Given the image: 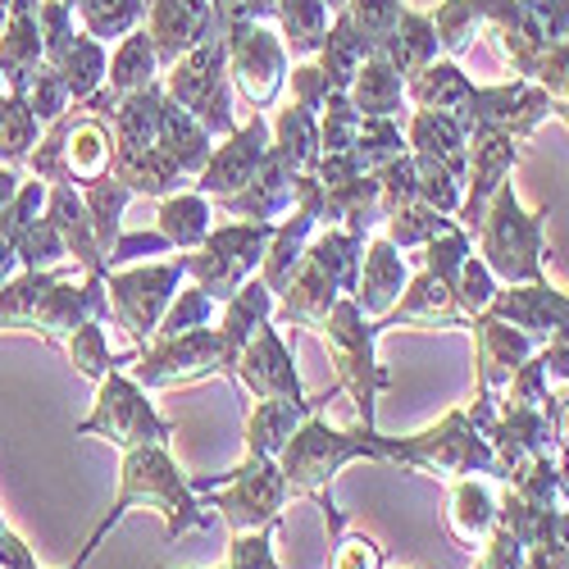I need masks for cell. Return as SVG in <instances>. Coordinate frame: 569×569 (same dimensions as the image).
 <instances>
[{
  "instance_id": "cell-1",
  "label": "cell",
  "mask_w": 569,
  "mask_h": 569,
  "mask_svg": "<svg viewBox=\"0 0 569 569\" xmlns=\"http://www.w3.org/2000/svg\"><path fill=\"white\" fill-rule=\"evenodd\" d=\"M87 319L97 323L110 319L106 273L56 264V269H23L0 288V333H37L60 347Z\"/></svg>"
},
{
  "instance_id": "cell-2",
  "label": "cell",
  "mask_w": 569,
  "mask_h": 569,
  "mask_svg": "<svg viewBox=\"0 0 569 569\" xmlns=\"http://www.w3.org/2000/svg\"><path fill=\"white\" fill-rule=\"evenodd\" d=\"M132 506H151V510H160V515H164V529H169V542H178L182 533H192V529H210V525H214V515L197 501L192 483H187V479H182V469L173 465L169 447H164V442H147V447L123 451L119 492H114L110 510L101 515V525L91 529L87 547L73 556L69 569H82L91 556H97V547L106 542V533L119 525V519H123Z\"/></svg>"
},
{
  "instance_id": "cell-3",
  "label": "cell",
  "mask_w": 569,
  "mask_h": 569,
  "mask_svg": "<svg viewBox=\"0 0 569 569\" xmlns=\"http://www.w3.org/2000/svg\"><path fill=\"white\" fill-rule=\"evenodd\" d=\"M360 456L383 460V433H373V429L342 433L315 410L301 419V429L288 438V447L278 451V469H282V479H288L292 497H319L342 473V465H351Z\"/></svg>"
},
{
  "instance_id": "cell-4",
  "label": "cell",
  "mask_w": 569,
  "mask_h": 569,
  "mask_svg": "<svg viewBox=\"0 0 569 569\" xmlns=\"http://www.w3.org/2000/svg\"><path fill=\"white\" fill-rule=\"evenodd\" d=\"M114 164V132L106 114H91L87 106H69L56 123H46V137L28 156L32 178L41 182H69L87 187L106 178Z\"/></svg>"
},
{
  "instance_id": "cell-5",
  "label": "cell",
  "mask_w": 569,
  "mask_h": 569,
  "mask_svg": "<svg viewBox=\"0 0 569 569\" xmlns=\"http://www.w3.org/2000/svg\"><path fill=\"white\" fill-rule=\"evenodd\" d=\"M542 223H547V210H525L515 197L510 178L497 187V197L488 201L483 210V223H479V260L497 273V282L515 288V282H538L547 278L542 273Z\"/></svg>"
},
{
  "instance_id": "cell-6",
  "label": "cell",
  "mask_w": 569,
  "mask_h": 569,
  "mask_svg": "<svg viewBox=\"0 0 569 569\" xmlns=\"http://www.w3.org/2000/svg\"><path fill=\"white\" fill-rule=\"evenodd\" d=\"M383 460L438 473V479H469V473H492L497 479V456L492 442L469 410H447L433 429L415 438H383Z\"/></svg>"
},
{
  "instance_id": "cell-7",
  "label": "cell",
  "mask_w": 569,
  "mask_h": 569,
  "mask_svg": "<svg viewBox=\"0 0 569 569\" xmlns=\"http://www.w3.org/2000/svg\"><path fill=\"white\" fill-rule=\"evenodd\" d=\"M273 228H278V223H269V219H232V223L210 228L206 242H201L197 251L182 256V260H187V273L197 278V288H201L214 306H223L247 278L260 273L264 251H269V242H273Z\"/></svg>"
},
{
  "instance_id": "cell-8",
  "label": "cell",
  "mask_w": 569,
  "mask_h": 569,
  "mask_svg": "<svg viewBox=\"0 0 569 569\" xmlns=\"http://www.w3.org/2000/svg\"><path fill=\"white\" fill-rule=\"evenodd\" d=\"M192 492H214L206 510H219V519L232 533H251L264 525H278L282 506H288V479L273 456H247L237 469L219 473V479H187Z\"/></svg>"
},
{
  "instance_id": "cell-9",
  "label": "cell",
  "mask_w": 569,
  "mask_h": 569,
  "mask_svg": "<svg viewBox=\"0 0 569 569\" xmlns=\"http://www.w3.org/2000/svg\"><path fill=\"white\" fill-rule=\"evenodd\" d=\"M319 333L328 342V356H333V365H338V388H347L356 397V410L365 419V429H373V397L392 383L388 369L373 360L378 323L365 319L356 297H342L333 310H328V319L319 323Z\"/></svg>"
},
{
  "instance_id": "cell-10",
  "label": "cell",
  "mask_w": 569,
  "mask_h": 569,
  "mask_svg": "<svg viewBox=\"0 0 569 569\" xmlns=\"http://www.w3.org/2000/svg\"><path fill=\"white\" fill-rule=\"evenodd\" d=\"M78 438H106L119 451L147 447V442H164L173 438V423L147 401V388L137 383L128 369H114L97 383V406H91L87 419L73 423Z\"/></svg>"
},
{
  "instance_id": "cell-11",
  "label": "cell",
  "mask_w": 569,
  "mask_h": 569,
  "mask_svg": "<svg viewBox=\"0 0 569 569\" xmlns=\"http://www.w3.org/2000/svg\"><path fill=\"white\" fill-rule=\"evenodd\" d=\"M187 278V260H160V264H137V269H106V297H110V319L123 328V338L132 342V351H141L169 310V301L178 297Z\"/></svg>"
},
{
  "instance_id": "cell-12",
  "label": "cell",
  "mask_w": 569,
  "mask_h": 569,
  "mask_svg": "<svg viewBox=\"0 0 569 569\" xmlns=\"http://www.w3.org/2000/svg\"><path fill=\"white\" fill-rule=\"evenodd\" d=\"M128 373L141 388H178V383H201L214 373H237V351L223 342L219 328H192L178 338H151L128 365Z\"/></svg>"
},
{
  "instance_id": "cell-13",
  "label": "cell",
  "mask_w": 569,
  "mask_h": 569,
  "mask_svg": "<svg viewBox=\"0 0 569 569\" xmlns=\"http://www.w3.org/2000/svg\"><path fill=\"white\" fill-rule=\"evenodd\" d=\"M164 91L182 106L192 110L206 132L219 141L228 132H237V119H232V91H228V51H223V32L197 41L187 56H178L169 69H164Z\"/></svg>"
},
{
  "instance_id": "cell-14",
  "label": "cell",
  "mask_w": 569,
  "mask_h": 569,
  "mask_svg": "<svg viewBox=\"0 0 569 569\" xmlns=\"http://www.w3.org/2000/svg\"><path fill=\"white\" fill-rule=\"evenodd\" d=\"M223 51H228V78L242 91L251 110H264L282 97L288 87V46L269 23H232L223 28Z\"/></svg>"
},
{
  "instance_id": "cell-15",
  "label": "cell",
  "mask_w": 569,
  "mask_h": 569,
  "mask_svg": "<svg viewBox=\"0 0 569 569\" xmlns=\"http://www.w3.org/2000/svg\"><path fill=\"white\" fill-rule=\"evenodd\" d=\"M556 114V101L547 91L529 78H515V82H501V87H473L469 101L456 110V123L469 132H483V128H497V132H510V137H529L542 119Z\"/></svg>"
},
{
  "instance_id": "cell-16",
  "label": "cell",
  "mask_w": 569,
  "mask_h": 569,
  "mask_svg": "<svg viewBox=\"0 0 569 569\" xmlns=\"http://www.w3.org/2000/svg\"><path fill=\"white\" fill-rule=\"evenodd\" d=\"M269 147H273V128H269V119L256 110L247 123H237V132L223 137V147H214L210 164L201 169V178H197L192 187H197L201 197H210V201H223V197H232V192H242V187L256 178V169L264 164Z\"/></svg>"
},
{
  "instance_id": "cell-17",
  "label": "cell",
  "mask_w": 569,
  "mask_h": 569,
  "mask_svg": "<svg viewBox=\"0 0 569 569\" xmlns=\"http://www.w3.org/2000/svg\"><path fill=\"white\" fill-rule=\"evenodd\" d=\"M237 383H242L256 401H301V373L292 360V347L282 342V328L273 319H264L251 342L242 347V360H237Z\"/></svg>"
},
{
  "instance_id": "cell-18",
  "label": "cell",
  "mask_w": 569,
  "mask_h": 569,
  "mask_svg": "<svg viewBox=\"0 0 569 569\" xmlns=\"http://www.w3.org/2000/svg\"><path fill=\"white\" fill-rule=\"evenodd\" d=\"M519 137L510 132H497V128H483V132H469V173H465V201L456 210V223L473 237L483 223V210L488 201L497 197V187L510 178V169L519 164Z\"/></svg>"
},
{
  "instance_id": "cell-19",
  "label": "cell",
  "mask_w": 569,
  "mask_h": 569,
  "mask_svg": "<svg viewBox=\"0 0 569 569\" xmlns=\"http://www.w3.org/2000/svg\"><path fill=\"white\" fill-rule=\"evenodd\" d=\"M297 197H301V169L278 147H269L264 164L256 169V178L242 187V192H232V197H223L214 206H219V214H232V219H269V223H278L297 206Z\"/></svg>"
},
{
  "instance_id": "cell-20",
  "label": "cell",
  "mask_w": 569,
  "mask_h": 569,
  "mask_svg": "<svg viewBox=\"0 0 569 569\" xmlns=\"http://www.w3.org/2000/svg\"><path fill=\"white\" fill-rule=\"evenodd\" d=\"M141 28H147V37H151V46H156L160 69H169L178 56H187L197 41L223 32L219 19H214L210 0H151Z\"/></svg>"
},
{
  "instance_id": "cell-21",
  "label": "cell",
  "mask_w": 569,
  "mask_h": 569,
  "mask_svg": "<svg viewBox=\"0 0 569 569\" xmlns=\"http://www.w3.org/2000/svg\"><path fill=\"white\" fill-rule=\"evenodd\" d=\"M483 315L506 319L510 328L529 333L542 347V338H551L560 323H569V292H556L547 278L515 282V288H497V297H492V306Z\"/></svg>"
},
{
  "instance_id": "cell-22",
  "label": "cell",
  "mask_w": 569,
  "mask_h": 569,
  "mask_svg": "<svg viewBox=\"0 0 569 569\" xmlns=\"http://www.w3.org/2000/svg\"><path fill=\"white\" fill-rule=\"evenodd\" d=\"M410 282V260L401 256V247H392L383 232L365 237V256H360V278H356V306L365 310V319H383Z\"/></svg>"
},
{
  "instance_id": "cell-23",
  "label": "cell",
  "mask_w": 569,
  "mask_h": 569,
  "mask_svg": "<svg viewBox=\"0 0 569 569\" xmlns=\"http://www.w3.org/2000/svg\"><path fill=\"white\" fill-rule=\"evenodd\" d=\"M473 347H479V392L483 397H497L519 373V365H529L538 356V342L529 333H519V328L492 315L473 319Z\"/></svg>"
},
{
  "instance_id": "cell-24",
  "label": "cell",
  "mask_w": 569,
  "mask_h": 569,
  "mask_svg": "<svg viewBox=\"0 0 569 569\" xmlns=\"http://www.w3.org/2000/svg\"><path fill=\"white\" fill-rule=\"evenodd\" d=\"M41 0H14L10 19L0 28V82L14 97H28V87L41 69V28H37Z\"/></svg>"
},
{
  "instance_id": "cell-25",
  "label": "cell",
  "mask_w": 569,
  "mask_h": 569,
  "mask_svg": "<svg viewBox=\"0 0 569 569\" xmlns=\"http://www.w3.org/2000/svg\"><path fill=\"white\" fill-rule=\"evenodd\" d=\"M46 219H51L69 247V260L82 269V273H106V251L97 242V228H91V214H87V201L78 187L69 182H51V197H46Z\"/></svg>"
},
{
  "instance_id": "cell-26",
  "label": "cell",
  "mask_w": 569,
  "mask_h": 569,
  "mask_svg": "<svg viewBox=\"0 0 569 569\" xmlns=\"http://www.w3.org/2000/svg\"><path fill=\"white\" fill-rule=\"evenodd\" d=\"M333 392H338V383L319 397H301V401H256V410L247 415V456H273L278 460V451L301 429V419L323 410V401Z\"/></svg>"
},
{
  "instance_id": "cell-27",
  "label": "cell",
  "mask_w": 569,
  "mask_h": 569,
  "mask_svg": "<svg viewBox=\"0 0 569 569\" xmlns=\"http://www.w3.org/2000/svg\"><path fill=\"white\" fill-rule=\"evenodd\" d=\"M406 151L415 160H438L456 173H469V137L456 123V114H438V110L406 114Z\"/></svg>"
},
{
  "instance_id": "cell-28",
  "label": "cell",
  "mask_w": 569,
  "mask_h": 569,
  "mask_svg": "<svg viewBox=\"0 0 569 569\" xmlns=\"http://www.w3.org/2000/svg\"><path fill=\"white\" fill-rule=\"evenodd\" d=\"M160 147L192 182L201 178V169L214 156V137L206 132V123L192 110H182L169 91H164V106H160Z\"/></svg>"
},
{
  "instance_id": "cell-29",
  "label": "cell",
  "mask_w": 569,
  "mask_h": 569,
  "mask_svg": "<svg viewBox=\"0 0 569 569\" xmlns=\"http://www.w3.org/2000/svg\"><path fill=\"white\" fill-rule=\"evenodd\" d=\"M447 529L451 538L465 547V551H483V542L492 538L497 529V501L488 492V483L469 479H456L451 483V510H447Z\"/></svg>"
},
{
  "instance_id": "cell-30",
  "label": "cell",
  "mask_w": 569,
  "mask_h": 569,
  "mask_svg": "<svg viewBox=\"0 0 569 569\" xmlns=\"http://www.w3.org/2000/svg\"><path fill=\"white\" fill-rule=\"evenodd\" d=\"M378 56H383L406 82H410L419 69H429V64L442 56L433 14H423V10H410V6H406V14H401V23L392 28V37L378 46Z\"/></svg>"
},
{
  "instance_id": "cell-31",
  "label": "cell",
  "mask_w": 569,
  "mask_h": 569,
  "mask_svg": "<svg viewBox=\"0 0 569 569\" xmlns=\"http://www.w3.org/2000/svg\"><path fill=\"white\" fill-rule=\"evenodd\" d=\"M347 97L365 119H406V78L378 51L360 64Z\"/></svg>"
},
{
  "instance_id": "cell-32",
  "label": "cell",
  "mask_w": 569,
  "mask_h": 569,
  "mask_svg": "<svg viewBox=\"0 0 569 569\" xmlns=\"http://www.w3.org/2000/svg\"><path fill=\"white\" fill-rule=\"evenodd\" d=\"M41 64H51V69L64 78V87H69L73 106L97 97V91L106 87V73H110L106 41H97L91 32H73V41L64 46V51H60L56 60H41Z\"/></svg>"
},
{
  "instance_id": "cell-33",
  "label": "cell",
  "mask_w": 569,
  "mask_h": 569,
  "mask_svg": "<svg viewBox=\"0 0 569 569\" xmlns=\"http://www.w3.org/2000/svg\"><path fill=\"white\" fill-rule=\"evenodd\" d=\"M214 228V201L201 197L197 187H182V192L160 201V232L169 237L173 251H197Z\"/></svg>"
},
{
  "instance_id": "cell-34",
  "label": "cell",
  "mask_w": 569,
  "mask_h": 569,
  "mask_svg": "<svg viewBox=\"0 0 569 569\" xmlns=\"http://www.w3.org/2000/svg\"><path fill=\"white\" fill-rule=\"evenodd\" d=\"M369 56H373V46L351 28L347 10H338V14H333V23H328V32H323V46L315 51V64L328 73L333 91H351V82H356L360 64H365Z\"/></svg>"
},
{
  "instance_id": "cell-35",
  "label": "cell",
  "mask_w": 569,
  "mask_h": 569,
  "mask_svg": "<svg viewBox=\"0 0 569 569\" xmlns=\"http://www.w3.org/2000/svg\"><path fill=\"white\" fill-rule=\"evenodd\" d=\"M473 82L460 73L456 60H433L429 69H419L410 82H406V101L415 110H438V114H456L465 101H469Z\"/></svg>"
},
{
  "instance_id": "cell-36",
  "label": "cell",
  "mask_w": 569,
  "mask_h": 569,
  "mask_svg": "<svg viewBox=\"0 0 569 569\" xmlns=\"http://www.w3.org/2000/svg\"><path fill=\"white\" fill-rule=\"evenodd\" d=\"M273 19H278V37H282V46H288V56L315 60L328 23H333V10H328L323 0H278Z\"/></svg>"
},
{
  "instance_id": "cell-37",
  "label": "cell",
  "mask_w": 569,
  "mask_h": 569,
  "mask_svg": "<svg viewBox=\"0 0 569 569\" xmlns=\"http://www.w3.org/2000/svg\"><path fill=\"white\" fill-rule=\"evenodd\" d=\"M264 319H273V292L264 288V278L256 273V278H247L242 288L223 301V319H219V333L237 351V360H242V347L251 342V333Z\"/></svg>"
},
{
  "instance_id": "cell-38",
  "label": "cell",
  "mask_w": 569,
  "mask_h": 569,
  "mask_svg": "<svg viewBox=\"0 0 569 569\" xmlns=\"http://www.w3.org/2000/svg\"><path fill=\"white\" fill-rule=\"evenodd\" d=\"M60 347H64L69 365H73L82 378H91V383H101V378L114 373V369H128L132 356H137V351H110L106 323H97V319H87L82 328H73V333H69Z\"/></svg>"
},
{
  "instance_id": "cell-39",
  "label": "cell",
  "mask_w": 569,
  "mask_h": 569,
  "mask_svg": "<svg viewBox=\"0 0 569 569\" xmlns=\"http://www.w3.org/2000/svg\"><path fill=\"white\" fill-rule=\"evenodd\" d=\"M269 128H273V147L288 156L301 173H310L315 160L323 156V147H319V114L306 110V106H297V101H288Z\"/></svg>"
},
{
  "instance_id": "cell-40",
  "label": "cell",
  "mask_w": 569,
  "mask_h": 569,
  "mask_svg": "<svg viewBox=\"0 0 569 569\" xmlns=\"http://www.w3.org/2000/svg\"><path fill=\"white\" fill-rule=\"evenodd\" d=\"M82 192V201H87V214H91V228H97V242H101V251H106V269H110V251H114V242H119V232H123V210H128V201H132V192L114 178V173H106V178H97V182H87V187H78Z\"/></svg>"
},
{
  "instance_id": "cell-41",
  "label": "cell",
  "mask_w": 569,
  "mask_h": 569,
  "mask_svg": "<svg viewBox=\"0 0 569 569\" xmlns=\"http://www.w3.org/2000/svg\"><path fill=\"white\" fill-rule=\"evenodd\" d=\"M73 14L82 19V32L97 41H119L147 19V0H73Z\"/></svg>"
},
{
  "instance_id": "cell-42",
  "label": "cell",
  "mask_w": 569,
  "mask_h": 569,
  "mask_svg": "<svg viewBox=\"0 0 569 569\" xmlns=\"http://www.w3.org/2000/svg\"><path fill=\"white\" fill-rule=\"evenodd\" d=\"M37 141H41V123L28 110V101L14 97V91H0V164H28Z\"/></svg>"
},
{
  "instance_id": "cell-43",
  "label": "cell",
  "mask_w": 569,
  "mask_h": 569,
  "mask_svg": "<svg viewBox=\"0 0 569 569\" xmlns=\"http://www.w3.org/2000/svg\"><path fill=\"white\" fill-rule=\"evenodd\" d=\"M447 228H456V219L438 214L433 206H423V201H410V206H401V210H392V214L383 219V237H388L392 247H401V251L429 247L433 237L447 232Z\"/></svg>"
},
{
  "instance_id": "cell-44",
  "label": "cell",
  "mask_w": 569,
  "mask_h": 569,
  "mask_svg": "<svg viewBox=\"0 0 569 569\" xmlns=\"http://www.w3.org/2000/svg\"><path fill=\"white\" fill-rule=\"evenodd\" d=\"M397 156H406V128H401V119H365L356 147H351L356 169L360 173H378L383 164H392Z\"/></svg>"
},
{
  "instance_id": "cell-45",
  "label": "cell",
  "mask_w": 569,
  "mask_h": 569,
  "mask_svg": "<svg viewBox=\"0 0 569 569\" xmlns=\"http://www.w3.org/2000/svg\"><path fill=\"white\" fill-rule=\"evenodd\" d=\"M433 28H438L442 56L456 60V56H465L469 46L483 37V14H479L473 0H442V6L433 10Z\"/></svg>"
},
{
  "instance_id": "cell-46",
  "label": "cell",
  "mask_w": 569,
  "mask_h": 569,
  "mask_svg": "<svg viewBox=\"0 0 569 569\" xmlns=\"http://www.w3.org/2000/svg\"><path fill=\"white\" fill-rule=\"evenodd\" d=\"M360 123H365V114L351 106L347 91H328V101L319 110V147H323V156L351 151L356 137H360Z\"/></svg>"
},
{
  "instance_id": "cell-47",
  "label": "cell",
  "mask_w": 569,
  "mask_h": 569,
  "mask_svg": "<svg viewBox=\"0 0 569 569\" xmlns=\"http://www.w3.org/2000/svg\"><path fill=\"white\" fill-rule=\"evenodd\" d=\"M14 251H19V269H56V264H73V260H69V247H64V237H60V228L46 219V214H41L32 228L19 232Z\"/></svg>"
},
{
  "instance_id": "cell-48",
  "label": "cell",
  "mask_w": 569,
  "mask_h": 569,
  "mask_svg": "<svg viewBox=\"0 0 569 569\" xmlns=\"http://www.w3.org/2000/svg\"><path fill=\"white\" fill-rule=\"evenodd\" d=\"M401 14H406V0H347L351 28L373 46V51L392 37V28L401 23Z\"/></svg>"
},
{
  "instance_id": "cell-49",
  "label": "cell",
  "mask_w": 569,
  "mask_h": 569,
  "mask_svg": "<svg viewBox=\"0 0 569 569\" xmlns=\"http://www.w3.org/2000/svg\"><path fill=\"white\" fill-rule=\"evenodd\" d=\"M210 315H214V301L201 292V288H187L169 301L156 338H178V333H192V328H210Z\"/></svg>"
},
{
  "instance_id": "cell-50",
  "label": "cell",
  "mask_w": 569,
  "mask_h": 569,
  "mask_svg": "<svg viewBox=\"0 0 569 569\" xmlns=\"http://www.w3.org/2000/svg\"><path fill=\"white\" fill-rule=\"evenodd\" d=\"M46 197H51V182H41V178L19 182L14 201H10L6 210H0V237H10V242H19V232H23V228H32V223L46 214Z\"/></svg>"
},
{
  "instance_id": "cell-51",
  "label": "cell",
  "mask_w": 569,
  "mask_h": 569,
  "mask_svg": "<svg viewBox=\"0 0 569 569\" xmlns=\"http://www.w3.org/2000/svg\"><path fill=\"white\" fill-rule=\"evenodd\" d=\"M492 297H497V273H492L479 256H469L465 269H460V278H456V301H460V310H465L469 319H479V315L492 306Z\"/></svg>"
},
{
  "instance_id": "cell-52",
  "label": "cell",
  "mask_w": 569,
  "mask_h": 569,
  "mask_svg": "<svg viewBox=\"0 0 569 569\" xmlns=\"http://www.w3.org/2000/svg\"><path fill=\"white\" fill-rule=\"evenodd\" d=\"M28 110L37 114V123H56L69 106H73V97H69V87H64V78L51 69V64H41L37 69V78H32V87H28Z\"/></svg>"
},
{
  "instance_id": "cell-53",
  "label": "cell",
  "mask_w": 569,
  "mask_h": 569,
  "mask_svg": "<svg viewBox=\"0 0 569 569\" xmlns=\"http://www.w3.org/2000/svg\"><path fill=\"white\" fill-rule=\"evenodd\" d=\"M273 529L278 525H264V529H251V533H232L223 569H282L273 560Z\"/></svg>"
},
{
  "instance_id": "cell-54",
  "label": "cell",
  "mask_w": 569,
  "mask_h": 569,
  "mask_svg": "<svg viewBox=\"0 0 569 569\" xmlns=\"http://www.w3.org/2000/svg\"><path fill=\"white\" fill-rule=\"evenodd\" d=\"M333 560H328V569H383V547H378L369 533H338L333 538Z\"/></svg>"
},
{
  "instance_id": "cell-55",
  "label": "cell",
  "mask_w": 569,
  "mask_h": 569,
  "mask_svg": "<svg viewBox=\"0 0 569 569\" xmlns=\"http://www.w3.org/2000/svg\"><path fill=\"white\" fill-rule=\"evenodd\" d=\"M288 87H292V97L288 101H297V106H306V110H323V101H328V91H333V82H328V73L315 64V60H301L297 69H288Z\"/></svg>"
},
{
  "instance_id": "cell-56",
  "label": "cell",
  "mask_w": 569,
  "mask_h": 569,
  "mask_svg": "<svg viewBox=\"0 0 569 569\" xmlns=\"http://www.w3.org/2000/svg\"><path fill=\"white\" fill-rule=\"evenodd\" d=\"M164 251H173V247H169V237L160 228L156 232H119V242L110 251V269H119L128 260H141V256H164Z\"/></svg>"
},
{
  "instance_id": "cell-57",
  "label": "cell",
  "mask_w": 569,
  "mask_h": 569,
  "mask_svg": "<svg viewBox=\"0 0 569 569\" xmlns=\"http://www.w3.org/2000/svg\"><path fill=\"white\" fill-rule=\"evenodd\" d=\"M210 6L219 28H232V23H269L278 0H210Z\"/></svg>"
},
{
  "instance_id": "cell-58",
  "label": "cell",
  "mask_w": 569,
  "mask_h": 569,
  "mask_svg": "<svg viewBox=\"0 0 569 569\" xmlns=\"http://www.w3.org/2000/svg\"><path fill=\"white\" fill-rule=\"evenodd\" d=\"M538 360L547 369V383H569V323H560L551 338H542Z\"/></svg>"
},
{
  "instance_id": "cell-59",
  "label": "cell",
  "mask_w": 569,
  "mask_h": 569,
  "mask_svg": "<svg viewBox=\"0 0 569 569\" xmlns=\"http://www.w3.org/2000/svg\"><path fill=\"white\" fill-rule=\"evenodd\" d=\"M14 273H23V269H19V251H14L10 237H0V288H6Z\"/></svg>"
},
{
  "instance_id": "cell-60",
  "label": "cell",
  "mask_w": 569,
  "mask_h": 569,
  "mask_svg": "<svg viewBox=\"0 0 569 569\" xmlns=\"http://www.w3.org/2000/svg\"><path fill=\"white\" fill-rule=\"evenodd\" d=\"M14 192H19V173H14L10 164H0V210L14 201Z\"/></svg>"
},
{
  "instance_id": "cell-61",
  "label": "cell",
  "mask_w": 569,
  "mask_h": 569,
  "mask_svg": "<svg viewBox=\"0 0 569 569\" xmlns=\"http://www.w3.org/2000/svg\"><path fill=\"white\" fill-rule=\"evenodd\" d=\"M323 6H328V10H333V14H338V10H347V0H323Z\"/></svg>"
},
{
  "instance_id": "cell-62",
  "label": "cell",
  "mask_w": 569,
  "mask_h": 569,
  "mask_svg": "<svg viewBox=\"0 0 569 569\" xmlns=\"http://www.w3.org/2000/svg\"><path fill=\"white\" fill-rule=\"evenodd\" d=\"M556 119H565V123H569V114H556Z\"/></svg>"
},
{
  "instance_id": "cell-63",
  "label": "cell",
  "mask_w": 569,
  "mask_h": 569,
  "mask_svg": "<svg viewBox=\"0 0 569 569\" xmlns=\"http://www.w3.org/2000/svg\"><path fill=\"white\" fill-rule=\"evenodd\" d=\"M64 6H73V0H64Z\"/></svg>"
},
{
  "instance_id": "cell-64",
  "label": "cell",
  "mask_w": 569,
  "mask_h": 569,
  "mask_svg": "<svg viewBox=\"0 0 569 569\" xmlns=\"http://www.w3.org/2000/svg\"><path fill=\"white\" fill-rule=\"evenodd\" d=\"M219 569H223V565H219Z\"/></svg>"
}]
</instances>
